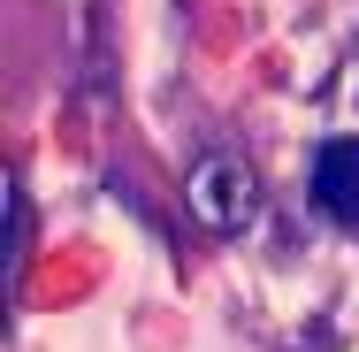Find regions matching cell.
<instances>
[{
	"label": "cell",
	"instance_id": "obj_1",
	"mask_svg": "<svg viewBox=\"0 0 359 352\" xmlns=\"http://www.w3.org/2000/svg\"><path fill=\"white\" fill-rule=\"evenodd\" d=\"M191 214L207 230H237L252 214V169L245 161H199L191 169Z\"/></svg>",
	"mask_w": 359,
	"mask_h": 352
},
{
	"label": "cell",
	"instance_id": "obj_2",
	"mask_svg": "<svg viewBox=\"0 0 359 352\" xmlns=\"http://www.w3.org/2000/svg\"><path fill=\"white\" fill-rule=\"evenodd\" d=\"M313 200L337 222H359V138H329L313 153Z\"/></svg>",
	"mask_w": 359,
	"mask_h": 352
}]
</instances>
